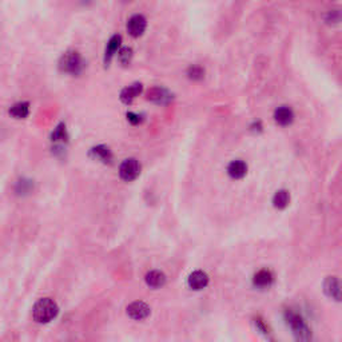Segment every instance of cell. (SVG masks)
Here are the masks:
<instances>
[{"label":"cell","mask_w":342,"mask_h":342,"mask_svg":"<svg viewBox=\"0 0 342 342\" xmlns=\"http://www.w3.org/2000/svg\"><path fill=\"white\" fill-rule=\"evenodd\" d=\"M121 43H122L121 35H114V36L108 40L107 47H106V54H104V63H106V64L111 62V59H112L114 54H117L119 47H121Z\"/></svg>","instance_id":"5bb4252c"},{"label":"cell","mask_w":342,"mask_h":342,"mask_svg":"<svg viewBox=\"0 0 342 342\" xmlns=\"http://www.w3.org/2000/svg\"><path fill=\"white\" fill-rule=\"evenodd\" d=\"M132 58V50L128 49V47H123V49L119 50V60H121L122 64H128L131 62Z\"/></svg>","instance_id":"ffe728a7"},{"label":"cell","mask_w":342,"mask_h":342,"mask_svg":"<svg viewBox=\"0 0 342 342\" xmlns=\"http://www.w3.org/2000/svg\"><path fill=\"white\" fill-rule=\"evenodd\" d=\"M10 114L16 119H25L30 114V104L27 102H20V103L14 104L10 108Z\"/></svg>","instance_id":"2e32d148"},{"label":"cell","mask_w":342,"mask_h":342,"mask_svg":"<svg viewBox=\"0 0 342 342\" xmlns=\"http://www.w3.org/2000/svg\"><path fill=\"white\" fill-rule=\"evenodd\" d=\"M83 59L80 56L79 52L69 51L60 58L59 62V69L63 73L71 74V75H78L83 70Z\"/></svg>","instance_id":"7a4b0ae2"},{"label":"cell","mask_w":342,"mask_h":342,"mask_svg":"<svg viewBox=\"0 0 342 342\" xmlns=\"http://www.w3.org/2000/svg\"><path fill=\"white\" fill-rule=\"evenodd\" d=\"M209 284V277L208 274L203 273V271H194V273L190 274L189 277V286L194 290H202L204 287L208 286Z\"/></svg>","instance_id":"9c48e42d"},{"label":"cell","mask_w":342,"mask_h":342,"mask_svg":"<svg viewBox=\"0 0 342 342\" xmlns=\"http://www.w3.org/2000/svg\"><path fill=\"white\" fill-rule=\"evenodd\" d=\"M139 173H141V165H139L138 161L134 158L123 161L121 167H119V175H121L122 179L126 180V182H131V180H134L135 178L139 175Z\"/></svg>","instance_id":"277c9868"},{"label":"cell","mask_w":342,"mask_h":342,"mask_svg":"<svg viewBox=\"0 0 342 342\" xmlns=\"http://www.w3.org/2000/svg\"><path fill=\"white\" fill-rule=\"evenodd\" d=\"M142 88L143 87L141 83H134L131 84V86L126 87L125 90L121 93V100L123 103L130 104L135 98L138 97L139 94L142 93Z\"/></svg>","instance_id":"7c38bea8"},{"label":"cell","mask_w":342,"mask_h":342,"mask_svg":"<svg viewBox=\"0 0 342 342\" xmlns=\"http://www.w3.org/2000/svg\"><path fill=\"white\" fill-rule=\"evenodd\" d=\"M289 200H290V195L286 190H280L277 191L276 195L273 198V203L274 208L277 209H285L289 204Z\"/></svg>","instance_id":"ac0fdd59"},{"label":"cell","mask_w":342,"mask_h":342,"mask_svg":"<svg viewBox=\"0 0 342 342\" xmlns=\"http://www.w3.org/2000/svg\"><path fill=\"white\" fill-rule=\"evenodd\" d=\"M58 305L51 298H42V300H39L35 304L34 309H32L34 320L36 322H39V324H47V322L52 321L58 315Z\"/></svg>","instance_id":"6da1fadb"},{"label":"cell","mask_w":342,"mask_h":342,"mask_svg":"<svg viewBox=\"0 0 342 342\" xmlns=\"http://www.w3.org/2000/svg\"><path fill=\"white\" fill-rule=\"evenodd\" d=\"M146 284L149 285L150 287H154V289L162 287L163 285L166 284V276L162 271L152 270V271L146 274Z\"/></svg>","instance_id":"4fadbf2b"},{"label":"cell","mask_w":342,"mask_h":342,"mask_svg":"<svg viewBox=\"0 0 342 342\" xmlns=\"http://www.w3.org/2000/svg\"><path fill=\"white\" fill-rule=\"evenodd\" d=\"M127 314L132 318V320H145L147 315L150 314V308L145 302H141V301H136V302H132L131 305L127 306Z\"/></svg>","instance_id":"ba28073f"},{"label":"cell","mask_w":342,"mask_h":342,"mask_svg":"<svg viewBox=\"0 0 342 342\" xmlns=\"http://www.w3.org/2000/svg\"><path fill=\"white\" fill-rule=\"evenodd\" d=\"M146 26H147V21H146L145 16H142V15H134V16L128 19L127 31L131 36L138 38V36H141L145 32Z\"/></svg>","instance_id":"5b68a950"},{"label":"cell","mask_w":342,"mask_h":342,"mask_svg":"<svg viewBox=\"0 0 342 342\" xmlns=\"http://www.w3.org/2000/svg\"><path fill=\"white\" fill-rule=\"evenodd\" d=\"M187 74H189V78H190V79L199 80V79H202V78H203L204 71L200 69V67L193 66V67H190V69H189V73H187Z\"/></svg>","instance_id":"44dd1931"},{"label":"cell","mask_w":342,"mask_h":342,"mask_svg":"<svg viewBox=\"0 0 342 342\" xmlns=\"http://www.w3.org/2000/svg\"><path fill=\"white\" fill-rule=\"evenodd\" d=\"M286 320L287 324H289L290 328L293 329L294 334H295V337H297L298 339H308L309 337H310L308 326L305 325L304 320H302L300 315L293 313V311H287Z\"/></svg>","instance_id":"3957f363"},{"label":"cell","mask_w":342,"mask_h":342,"mask_svg":"<svg viewBox=\"0 0 342 342\" xmlns=\"http://www.w3.org/2000/svg\"><path fill=\"white\" fill-rule=\"evenodd\" d=\"M91 154H93L95 158L99 159V161H102V162L104 163H110L111 159H112V154H111L110 149L103 145L94 147V149L91 150Z\"/></svg>","instance_id":"e0dca14e"},{"label":"cell","mask_w":342,"mask_h":342,"mask_svg":"<svg viewBox=\"0 0 342 342\" xmlns=\"http://www.w3.org/2000/svg\"><path fill=\"white\" fill-rule=\"evenodd\" d=\"M274 119L280 126H289L294 121V112L290 107L282 106L274 112Z\"/></svg>","instance_id":"30bf717a"},{"label":"cell","mask_w":342,"mask_h":342,"mask_svg":"<svg viewBox=\"0 0 342 342\" xmlns=\"http://www.w3.org/2000/svg\"><path fill=\"white\" fill-rule=\"evenodd\" d=\"M147 99L154 102L156 104H167L171 102L173 99V95L166 90V88H162V87H154L151 90H149L147 93Z\"/></svg>","instance_id":"52a82bcc"},{"label":"cell","mask_w":342,"mask_h":342,"mask_svg":"<svg viewBox=\"0 0 342 342\" xmlns=\"http://www.w3.org/2000/svg\"><path fill=\"white\" fill-rule=\"evenodd\" d=\"M324 289H325V293L329 297L334 298L337 301H342V282L338 278L329 277L324 284Z\"/></svg>","instance_id":"8992f818"},{"label":"cell","mask_w":342,"mask_h":342,"mask_svg":"<svg viewBox=\"0 0 342 342\" xmlns=\"http://www.w3.org/2000/svg\"><path fill=\"white\" fill-rule=\"evenodd\" d=\"M139 115H136V114H134V112H128L127 114V119L130 122H131L132 125H136V123H139V122H141V119H139Z\"/></svg>","instance_id":"7402d4cb"},{"label":"cell","mask_w":342,"mask_h":342,"mask_svg":"<svg viewBox=\"0 0 342 342\" xmlns=\"http://www.w3.org/2000/svg\"><path fill=\"white\" fill-rule=\"evenodd\" d=\"M229 175L234 179H241L247 173V165L243 161H233L227 167Z\"/></svg>","instance_id":"8fae6325"},{"label":"cell","mask_w":342,"mask_h":342,"mask_svg":"<svg viewBox=\"0 0 342 342\" xmlns=\"http://www.w3.org/2000/svg\"><path fill=\"white\" fill-rule=\"evenodd\" d=\"M253 282L257 287H269L273 284V274L270 273L269 270H259L258 273L254 276Z\"/></svg>","instance_id":"9a60e30c"},{"label":"cell","mask_w":342,"mask_h":342,"mask_svg":"<svg viewBox=\"0 0 342 342\" xmlns=\"http://www.w3.org/2000/svg\"><path fill=\"white\" fill-rule=\"evenodd\" d=\"M66 138H67L66 126L63 125V123H60V125H59L58 127L55 128V131L52 132V135H51L52 142H59V141H64V139H66Z\"/></svg>","instance_id":"d6986e66"}]
</instances>
